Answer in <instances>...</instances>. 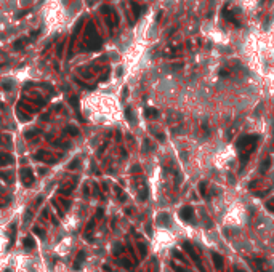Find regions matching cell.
I'll return each instance as SVG.
<instances>
[{
  "label": "cell",
  "mask_w": 274,
  "mask_h": 272,
  "mask_svg": "<svg viewBox=\"0 0 274 272\" xmlns=\"http://www.w3.org/2000/svg\"><path fill=\"white\" fill-rule=\"evenodd\" d=\"M3 88H7V90L11 88V83H10V82H5V83H3Z\"/></svg>",
  "instance_id": "32"
},
{
  "label": "cell",
  "mask_w": 274,
  "mask_h": 272,
  "mask_svg": "<svg viewBox=\"0 0 274 272\" xmlns=\"http://www.w3.org/2000/svg\"><path fill=\"white\" fill-rule=\"evenodd\" d=\"M268 194V190H260V192H257V197H264Z\"/></svg>",
  "instance_id": "30"
},
{
  "label": "cell",
  "mask_w": 274,
  "mask_h": 272,
  "mask_svg": "<svg viewBox=\"0 0 274 272\" xmlns=\"http://www.w3.org/2000/svg\"><path fill=\"white\" fill-rule=\"evenodd\" d=\"M79 165H80V160H79V158H76V160H72V162L69 163V170H76Z\"/></svg>",
  "instance_id": "19"
},
{
  "label": "cell",
  "mask_w": 274,
  "mask_h": 272,
  "mask_svg": "<svg viewBox=\"0 0 274 272\" xmlns=\"http://www.w3.org/2000/svg\"><path fill=\"white\" fill-rule=\"evenodd\" d=\"M34 234H37V235H40V237H42V238L45 237V232L42 231V229H40V227H34Z\"/></svg>",
  "instance_id": "28"
},
{
  "label": "cell",
  "mask_w": 274,
  "mask_h": 272,
  "mask_svg": "<svg viewBox=\"0 0 274 272\" xmlns=\"http://www.w3.org/2000/svg\"><path fill=\"white\" fill-rule=\"evenodd\" d=\"M66 133L72 134V136H76V134H79V130H77L76 127H72V125H69V127L66 128Z\"/></svg>",
  "instance_id": "14"
},
{
  "label": "cell",
  "mask_w": 274,
  "mask_h": 272,
  "mask_svg": "<svg viewBox=\"0 0 274 272\" xmlns=\"http://www.w3.org/2000/svg\"><path fill=\"white\" fill-rule=\"evenodd\" d=\"M21 181L24 186H31L34 183V175H32V170L31 168H23L21 170Z\"/></svg>",
  "instance_id": "4"
},
{
  "label": "cell",
  "mask_w": 274,
  "mask_h": 272,
  "mask_svg": "<svg viewBox=\"0 0 274 272\" xmlns=\"http://www.w3.org/2000/svg\"><path fill=\"white\" fill-rule=\"evenodd\" d=\"M266 208L271 211V213H274V199H271V200L266 202Z\"/></svg>",
  "instance_id": "18"
},
{
  "label": "cell",
  "mask_w": 274,
  "mask_h": 272,
  "mask_svg": "<svg viewBox=\"0 0 274 272\" xmlns=\"http://www.w3.org/2000/svg\"><path fill=\"white\" fill-rule=\"evenodd\" d=\"M156 136H157V139H160V141H163V139H165V134H162V133H157Z\"/></svg>",
  "instance_id": "31"
},
{
  "label": "cell",
  "mask_w": 274,
  "mask_h": 272,
  "mask_svg": "<svg viewBox=\"0 0 274 272\" xmlns=\"http://www.w3.org/2000/svg\"><path fill=\"white\" fill-rule=\"evenodd\" d=\"M181 247H183V250H184V251L187 253V255L191 256V259H192V261L196 262V266H197V267H199V271H201V272H205L204 266H202V261H201V258H199V256L196 255V250H194V248H192V245L189 243V242H183V245H181Z\"/></svg>",
  "instance_id": "3"
},
{
  "label": "cell",
  "mask_w": 274,
  "mask_h": 272,
  "mask_svg": "<svg viewBox=\"0 0 274 272\" xmlns=\"http://www.w3.org/2000/svg\"><path fill=\"white\" fill-rule=\"evenodd\" d=\"M132 8H133V11H135V16L138 18V16H139V13H141V8H139L138 5L135 3V2H132Z\"/></svg>",
  "instance_id": "17"
},
{
  "label": "cell",
  "mask_w": 274,
  "mask_h": 272,
  "mask_svg": "<svg viewBox=\"0 0 274 272\" xmlns=\"http://www.w3.org/2000/svg\"><path fill=\"white\" fill-rule=\"evenodd\" d=\"M257 141H258L257 134H247V136H242L240 139H237L236 147L239 149V152H240V162L242 163H245L247 160H249L250 154L255 151Z\"/></svg>",
  "instance_id": "1"
},
{
  "label": "cell",
  "mask_w": 274,
  "mask_h": 272,
  "mask_svg": "<svg viewBox=\"0 0 274 272\" xmlns=\"http://www.w3.org/2000/svg\"><path fill=\"white\" fill-rule=\"evenodd\" d=\"M0 143H2V134H0Z\"/></svg>",
  "instance_id": "36"
},
{
  "label": "cell",
  "mask_w": 274,
  "mask_h": 272,
  "mask_svg": "<svg viewBox=\"0 0 274 272\" xmlns=\"http://www.w3.org/2000/svg\"><path fill=\"white\" fill-rule=\"evenodd\" d=\"M125 115H127L128 122H133V115H132V109H130V107H127V109H125Z\"/></svg>",
  "instance_id": "26"
},
{
  "label": "cell",
  "mask_w": 274,
  "mask_h": 272,
  "mask_svg": "<svg viewBox=\"0 0 274 272\" xmlns=\"http://www.w3.org/2000/svg\"><path fill=\"white\" fill-rule=\"evenodd\" d=\"M120 262H122V266H124L125 269H128V271H133V267H132V264H130L128 259H122Z\"/></svg>",
  "instance_id": "20"
},
{
  "label": "cell",
  "mask_w": 274,
  "mask_h": 272,
  "mask_svg": "<svg viewBox=\"0 0 274 272\" xmlns=\"http://www.w3.org/2000/svg\"><path fill=\"white\" fill-rule=\"evenodd\" d=\"M24 45H26L24 38H21L19 42H14V45H13V48H14V50H19V48H23V47H24Z\"/></svg>",
  "instance_id": "16"
},
{
  "label": "cell",
  "mask_w": 274,
  "mask_h": 272,
  "mask_svg": "<svg viewBox=\"0 0 274 272\" xmlns=\"http://www.w3.org/2000/svg\"><path fill=\"white\" fill-rule=\"evenodd\" d=\"M212 259H213V264H215L216 269H221L223 264H225V259H223L221 255H218V253H212Z\"/></svg>",
  "instance_id": "8"
},
{
  "label": "cell",
  "mask_w": 274,
  "mask_h": 272,
  "mask_svg": "<svg viewBox=\"0 0 274 272\" xmlns=\"http://www.w3.org/2000/svg\"><path fill=\"white\" fill-rule=\"evenodd\" d=\"M234 272H245V271H242V269H239V267H236V269H234Z\"/></svg>",
  "instance_id": "35"
},
{
  "label": "cell",
  "mask_w": 274,
  "mask_h": 272,
  "mask_svg": "<svg viewBox=\"0 0 274 272\" xmlns=\"http://www.w3.org/2000/svg\"><path fill=\"white\" fill-rule=\"evenodd\" d=\"M48 155H52V154H50V152H47V151H38V152H35L34 158H35V160H43V162H47V163H56V160H58V158L48 157Z\"/></svg>",
  "instance_id": "5"
},
{
  "label": "cell",
  "mask_w": 274,
  "mask_h": 272,
  "mask_svg": "<svg viewBox=\"0 0 274 272\" xmlns=\"http://www.w3.org/2000/svg\"><path fill=\"white\" fill-rule=\"evenodd\" d=\"M269 166H271V160H269V158H266V160H264V162L260 165V171H261V173H266Z\"/></svg>",
  "instance_id": "12"
},
{
  "label": "cell",
  "mask_w": 274,
  "mask_h": 272,
  "mask_svg": "<svg viewBox=\"0 0 274 272\" xmlns=\"http://www.w3.org/2000/svg\"><path fill=\"white\" fill-rule=\"evenodd\" d=\"M138 248L141 250V256H146V253H148V248H146L144 243H138Z\"/></svg>",
  "instance_id": "25"
},
{
  "label": "cell",
  "mask_w": 274,
  "mask_h": 272,
  "mask_svg": "<svg viewBox=\"0 0 274 272\" xmlns=\"http://www.w3.org/2000/svg\"><path fill=\"white\" fill-rule=\"evenodd\" d=\"M10 163H13V157L10 154H0V166L10 165Z\"/></svg>",
  "instance_id": "9"
},
{
  "label": "cell",
  "mask_w": 274,
  "mask_h": 272,
  "mask_svg": "<svg viewBox=\"0 0 274 272\" xmlns=\"http://www.w3.org/2000/svg\"><path fill=\"white\" fill-rule=\"evenodd\" d=\"M87 47L91 50L101 47V38L98 37L96 31H95V26L91 24V23L88 24V29H87Z\"/></svg>",
  "instance_id": "2"
},
{
  "label": "cell",
  "mask_w": 274,
  "mask_h": 272,
  "mask_svg": "<svg viewBox=\"0 0 274 272\" xmlns=\"http://www.w3.org/2000/svg\"><path fill=\"white\" fill-rule=\"evenodd\" d=\"M31 218H32V213H31V211H27V213H26V218H24V223H27Z\"/></svg>",
  "instance_id": "29"
},
{
  "label": "cell",
  "mask_w": 274,
  "mask_h": 272,
  "mask_svg": "<svg viewBox=\"0 0 274 272\" xmlns=\"http://www.w3.org/2000/svg\"><path fill=\"white\" fill-rule=\"evenodd\" d=\"M23 245H24L26 248H34L35 247V242H34V238H32V237H26L24 242H23Z\"/></svg>",
  "instance_id": "11"
},
{
  "label": "cell",
  "mask_w": 274,
  "mask_h": 272,
  "mask_svg": "<svg viewBox=\"0 0 274 272\" xmlns=\"http://www.w3.org/2000/svg\"><path fill=\"white\" fill-rule=\"evenodd\" d=\"M37 133H38V130H32V131H27V133L24 134V138H26V139H31L32 136H35V134H37Z\"/></svg>",
  "instance_id": "23"
},
{
  "label": "cell",
  "mask_w": 274,
  "mask_h": 272,
  "mask_svg": "<svg viewBox=\"0 0 274 272\" xmlns=\"http://www.w3.org/2000/svg\"><path fill=\"white\" fill-rule=\"evenodd\" d=\"M96 216H98V218H101V216H103V210H101V208H100V210H98Z\"/></svg>",
  "instance_id": "34"
},
{
  "label": "cell",
  "mask_w": 274,
  "mask_h": 272,
  "mask_svg": "<svg viewBox=\"0 0 274 272\" xmlns=\"http://www.w3.org/2000/svg\"><path fill=\"white\" fill-rule=\"evenodd\" d=\"M180 218L183 221H191L192 218H194V210H192L191 207H184L180 210Z\"/></svg>",
  "instance_id": "6"
},
{
  "label": "cell",
  "mask_w": 274,
  "mask_h": 272,
  "mask_svg": "<svg viewBox=\"0 0 274 272\" xmlns=\"http://www.w3.org/2000/svg\"><path fill=\"white\" fill-rule=\"evenodd\" d=\"M85 261V251H79V255H77L76 261H74V266L72 267L76 269V271H79L80 267H82V262Z\"/></svg>",
  "instance_id": "7"
},
{
  "label": "cell",
  "mask_w": 274,
  "mask_h": 272,
  "mask_svg": "<svg viewBox=\"0 0 274 272\" xmlns=\"http://www.w3.org/2000/svg\"><path fill=\"white\" fill-rule=\"evenodd\" d=\"M144 115H146V117H157V115H159V110L152 109V107H146V109H144Z\"/></svg>",
  "instance_id": "10"
},
{
  "label": "cell",
  "mask_w": 274,
  "mask_h": 272,
  "mask_svg": "<svg viewBox=\"0 0 274 272\" xmlns=\"http://www.w3.org/2000/svg\"><path fill=\"white\" fill-rule=\"evenodd\" d=\"M173 255H175V258H178V259H180V261H183L184 264H186V259H184V256L181 255V253L178 251V250H175V251H173Z\"/></svg>",
  "instance_id": "22"
},
{
  "label": "cell",
  "mask_w": 274,
  "mask_h": 272,
  "mask_svg": "<svg viewBox=\"0 0 274 272\" xmlns=\"http://www.w3.org/2000/svg\"><path fill=\"white\" fill-rule=\"evenodd\" d=\"M42 203V197H38V199H35V205H40Z\"/></svg>",
  "instance_id": "33"
},
{
  "label": "cell",
  "mask_w": 274,
  "mask_h": 272,
  "mask_svg": "<svg viewBox=\"0 0 274 272\" xmlns=\"http://www.w3.org/2000/svg\"><path fill=\"white\" fill-rule=\"evenodd\" d=\"M172 267H173L175 272H187L184 267H181V266H178V264H172Z\"/></svg>",
  "instance_id": "27"
},
{
  "label": "cell",
  "mask_w": 274,
  "mask_h": 272,
  "mask_svg": "<svg viewBox=\"0 0 274 272\" xmlns=\"http://www.w3.org/2000/svg\"><path fill=\"white\" fill-rule=\"evenodd\" d=\"M199 189H201V194H202V195H204V197H207V184H205V183H201Z\"/></svg>",
  "instance_id": "21"
},
{
  "label": "cell",
  "mask_w": 274,
  "mask_h": 272,
  "mask_svg": "<svg viewBox=\"0 0 274 272\" xmlns=\"http://www.w3.org/2000/svg\"><path fill=\"white\" fill-rule=\"evenodd\" d=\"M157 221H159V223H165L167 224V223H168V216H167L165 213H162L159 218H157Z\"/></svg>",
  "instance_id": "24"
},
{
  "label": "cell",
  "mask_w": 274,
  "mask_h": 272,
  "mask_svg": "<svg viewBox=\"0 0 274 272\" xmlns=\"http://www.w3.org/2000/svg\"><path fill=\"white\" fill-rule=\"evenodd\" d=\"M122 251H124V247H122L120 243H115V245H114V255H115V256H119Z\"/></svg>",
  "instance_id": "15"
},
{
  "label": "cell",
  "mask_w": 274,
  "mask_h": 272,
  "mask_svg": "<svg viewBox=\"0 0 274 272\" xmlns=\"http://www.w3.org/2000/svg\"><path fill=\"white\" fill-rule=\"evenodd\" d=\"M0 178L5 179L7 183H11V181H13V175H11V173H7V171H2V173H0Z\"/></svg>",
  "instance_id": "13"
}]
</instances>
